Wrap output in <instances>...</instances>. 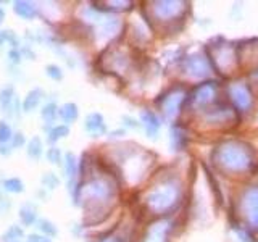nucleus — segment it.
Instances as JSON below:
<instances>
[{
    "instance_id": "f257e3e1",
    "label": "nucleus",
    "mask_w": 258,
    "mask_h": 242,
    "mask_svg": "<svg viewBox=\"0 0 258 242\" xmlns=\"http://www.w3.org/2000/svg\"><path fill=\"white\" fill-rule=\"evenodd\" d=\"M219 160L221 163L231 171H242L250 165V155L245 147L239 144H226L219 150Z\"/></svg>"
},
{
    "instance_id": "f03ea898",
    "label": "nucleus",
    "mask_w": 258,
    "mask_h": 242,
    "mask_svg": "<svg viewBox=\"0 0 258 242\" xmlns=\"http://www.w3.org/2000/svg\"><path fill=\"white\" fill-rule=\"evenodd\" d=\"M178 199H179V187L168 184V186H161L155 189L154 192H150L149 197H147V203H149V207L154 212L161 213L170 210L178 202Z\"/></svg>"
},
{
    "instance_id": "7ed1b4c3",
    "label": "nucleus",
    "mask_w": 258,
    "mask_h": 242,
    "mask_svg": "<svg viewBox=\"0 0 258 242\" xmlns=\"http://www.w3.org/2000/svg\"><path fill=\"white\" fill-rule=\"evenodd\" d=\"M79 199L82 201H107L112 197L113 187L105 180H94L79 189Z\"/></svg>"
},
{
    "instance_id": "20e7f679",
    "label": "nucleus",
    "mask_w": 258,
    "mask_h": 242,
    "mask_svg": "<svg viewBox=\"0 0 258 242\" xmlns=\"http://www.w3.org/2000/svg\"><path fill=\"white\" fill-rule=\"evenodd\" d=\"M186 71L192 78H205L210 75L208 60L203 55H191L186 60Z\"/></svg>"
},
{
    "instance_id": "39448f33",
    "label": "nucleus",
    "mask_w": 258,
    "mask_h": 242,
    "mask_svg": "<svg viewBox=\"0 0 258 242\" xmlns=\"http://www.w3.org/2000/svg\"><path fill=\"white\" fill-rule=\"evenodd\" d=\"M244 208L250 224L258 229V187H250L245 192Z\"/></svg>"
},
{
    "instance_id": "423d86ee",
    "label": "nucleus",
    "mask_w": 258,
    "mask_h": 242,
    "mask_svg": "<svg viewBox=\"0 0 258 242\" xmlns=\"http://www.w3.org/2000/svg\"><path fill=\"white\" fill-rule=\"evenodd\" d=\"M229 94H231V99H233L234 105L239 110H242V112L247 110L252 105L250 92H249V89L244 86V84H234V86H231Z\"/></svg>"
},
{
    "instance_id": "0eeeda50",
    "label": "nucleus",
    "mask_w": 258,
    "mask_h": 242,
    "mask_svg": "<svg viewBox=\"0 0 258 242\" xmlns=\"http://www.w3.org/2000/svg\"><path fill=\"white\" fill-rule=\"evenodd\" d=\"M84 128L89 134H92L94 138H99V136H103L107 133V126H105V120L100 113L94 112L89 113L84 121Z\"/></svg>"
},
{
    "instance_id": "6e6552de",
    "label": "nucleus",
    "mask_w": 258,
    "mask_h": 242,
    "mask_svg": "<svg viewBox=\"0 0 258 242\" xmlns=\"http://www.w3.org/2000/svg\"><path fill=\"white\" fill-rule=\"evenodd\" d=\"M140 120L145 128V134L149 136L150 139H157V136L160 133V126H161L159 117H157L154 112H150V110H142Z\"/></svg>"
},
{
    "instance_id": "1a4fd4ad",
    "label": "nucleus",
    "mask_w": 258,
    "mask_h": 242,
    "mask_svg": "<svg viewBox=\"0 0 258 242\" xmlns=\"http://www.w3.org/2000/svg\"><path fill=\"white\" fill-rule=\"evenodd\" d=\"M181 12H182V2H159V3H155L157 17H160L163 20L175 18Z\"/></svg>"
},
{
    "instance_id": "9d476101",
    "label": "nucleus",
    "mask_w": 258,
    "mask_h": 242,
    "mask_svg": "<svg viewBox=\"0 0 258 242\" xmlns=\"http://www.w3.org/2000/svg\"><path fill=\"white\" fill-rule=\"evenodd\" d=\"M182 99H184V94L175 91L171 92L170 96L165 99V102H163V113L166 115V118H175L179 108H181V103H182Z\"/></svg>"
},
{
    "instance_id": "9b49d317",
    "label": "nucleus",
    "mask_w": 258,
    "mask_h": 242,
    "mask_svg": "<svg viewBox=\"0 0 258 242\" xmlns=\"http://www.w3.org/2000/svg\"><path fill=\"white\" fill-rule=\"evenodd\" d=\"M215 92H217V82H205L202 86H198L196 89V97H194L196 105L203 107V105L210 103L213 101Z\"/></svg>"
},
{
    "instance_id": "f8f14e48",
    "label": "nucleus",
    "mask_w": 258,
    "mask_h": 242,
    "mask_svg": "<svg viewBox=\"0 0 258 242\" xmlns=\"http://www.w3.org/2000/svg\"><path fill=\"white\" fill-rule=\"evenodd\" d=\"M42 99H44V91H42L40 87L31 89V91L26 94V97L23 99V107H21V110H23L24 113H33L34 110L39 107Z\"/></svg>"
},
{
    "instance_id": "ddd939ff",
    "label": "nucleus",
    "mask_w": 258,
    "mask_h": 242,
    "mask_svg": "<svg viewBox=\"0 0 258 242\" xmlns=\"http://www.w3.org/2000/svg\"><path fill=\"white\" fill-rule=\"evenodd\" d=\"M13 10L23 20H34L38 17L36 5L33 2H26V0H17V2H13Z\"/></svg>"
},
{
    "instance_id": "4468645a",
    "label": "nucleus",
    "mask_w": 258,
    "mask_h": 242,
    "mask_svg": "<svg viewBox=\"0 0 258 242\" xmlns=\"http://www.w3.org/2000/svg\"><path fill=\"white\" fill-rule=\"evenodd\" d=\"M20 220H21V223H23V226H33L38 222V208H36V205L31 202H26L21 205Z\"/></svg>"
},
{
    "instance_id": "2eb2a0df",
    "label": "nucleus",
    "mask_w": 258,
    "mask_h": 242,
    "mask_svg": "<svg viewBox=\"0 0 258 242\" xmlns=\"http://www.w3.org/2000/svg\"><path fill=\"white\" fill-rule=\"evenodd\" d=\"M59 117L63 120V123L70 126L71 123H75V121L78 120V117H79V108H78L76 103L68 102L59 108Z\"/></svg>"
},
{
    "instance_id": "dca6fc26",
    "label": "nucleus",
    "mask_w": 258,
    "mask_h": 242,
    "mask_svg": "<svg viewBox=\"0 0 258 242\" xmlns=\"http://www.w3.org/2000/svg\"><path fill=\"white\" fill-rule=\"evenodd\" d=\"M184 147H186V133L175 124L170 131V149L173 152H179Z\"/></svg>"
},
{
    "instance_id": "f3484780",
    "label": "nucleus",
    "mask_w": 258,
    "mask_h": 242,
    "mask_svg": "<svg viewBox=\"0 0 258 242\" xmlns=\"http://www.w3.org/2000/svg\"><path fill=\"white\" fill-rule=\"evenodd\" d=\"M119 29V21L117 18H108L103 20V23L100 24V28L97 31V36L100 39H108L118 33Z\"/></svg>"
},
{
    "instance_id": "a211bd4d",
    "label": "nucleus",
    "mask_w": 258,
    "mask_h": 242,
    "mask_svg": "<svg viewBox=\"0 0 258 242\" xmlns=\"http://www.w3.org/2000/svg\"><path fill=\"white\" fill-rule=\"evenodd\" d=\"M63 171H65V176L66 180L73 182L75 181V178L78 175V160H76V155L71 154V152H68L65 154V163H63Z\"/></svg>"
},
{
    "instance_id": "6ab92c4d",
    "label": "nucleus",
    "mask_w": 258,
    "mask_h": 242,
    "mask_svg": "<svg viewBox=\"0 0 258 242\" xmlns=\"http://www.w3.org/2000/svg\"><path fill=\"white\" fill-rule=\"evenodd\" d=\"M26 154L34 160H39L42 157V154H44V144H42L39 136L31 138V141L28 142V145H26Z\"/></svg>"
},
{
    "instance_id": "aec40b11",
    "label": "nucleus",
    "mask_w": 258,
    "mask_h": 242,
    "mask_svg": "<svg viewBox=\"0 0 258 242\" xmlns=\"http://www.w3.org/2000/svg\"><path fill=\"white\" fill-rule=\"evenodd\" d=\"M70 136V126L68 124H59V126H52L49 129V134H47V141L49 144L54 145L55 142H59L60 139Z\"/></svg>"
},
{
    "instance_id": "412c9836",
    "label": "nucleus",
    "mask_w": 258,
    "mask_h": 242,
    "mask_svg": "<svg viewBox=\"0 0 258 242\" xmlns=\"http://www.w3.org/2000/svg\"><path fill=\"white\" fill-rule=\"evenodd\" d=\"M40 117L47 126H50L52 123H55L57 118H59V107H57L54 102L45 103L40 110Z\"/></svg>"
},
{
    "instance_id": "4be33fe9",
    "label": "nucleus",
    "mask_w": 258,
    "mask_h": 242,
    "mask_svg": "<svg viewBox=\"0 0 258 242\" xmlns=\"http://www.w3.org/2000/svg\"><path fill=\"white\" fill-rule=\"evenodd\" d=\"M166 233H168L166 223L154 224V228L149 231V238L145 239V242H165Z\"/></svg>"
},
{
    "instance_id": "5701e85b",
    "label": "nucleus",
    "mask_w": 258,
    "mask_h": 242,
    "mask_svg": "<svg viewBox=\"0 0 258 242\" xmlns=\"http://www.w3.org/2000/svg\"><path fill=\"white\" fill-rule=\"evenodd\" d=\"M36 226L39 228V231L47 238H55L57 234H59V229H57V226L49 222V220L45 218H39L38 222H36Z\"/></svg>"
},
{
    "instance_id": "b1692460",
    "label": "nucleus",
    "mask_w": 258,
    "mask_h": 242,
    "mask_svg": "<svg viewBox=\"0 0 258 242\" xmlns=\"http://www.w3.org/2000/svg\"><path fill=\"white\" fill-rule=\"evenodd\" d=\"M23 238H24L23 229H21L20 226L13 224V226H10L7 233H3L2 242H23Z\"/></svg>"
},
{
    "instance_id": "393cba45",
    "label": "nucleus",
    "mask_w": 258,
    "mask_h": 242,
    "mask_svg": "<svg viewBox=\"0 0 258 242\" xmlns=\"http://www.w3.org/2000/svg\"><path fill=\"white\" fill-rule=\"evenodd\" d=\"M15 89L13 87H5L0 91V110L5 113L8 110V107L12 105V102L15 101Z\"/></svg>"
},
{
    "instance_id": "a878e982",
    "label": "nucleus",
    "mask_w": 258,
    "mask_h": 242,
    "mask_svg": "<svg viewBox=\"0 0 258 242\" xmlns=\"http://www.w3.org/2000/svg\"><path fill=\"white\" fill-rule=\"evenodd\" d=\"M3 191L10 194H21L24 191V184L20 178H8L3 181Z\"/></svg>"
},
{
    "instance_id": "bb28decb",
    "label": "nucleus",
    "mask_w": 258,
    "mask_h": 242,
    "mask_svg": "<svg viewBox=\"0 0 258 242\" xmlns=\"http://www.w3.org/2000/svg\"><path fill=\"white\" fill-rule=\"evenodd\" d=\"M42 186H44L47 191H54L60 186V178L55 175V173H45L42 176Z\"/></svg>"
},
{
    "instance_id": "cd10ccee",
    "label": "nucleus",
    "mask_w": 258,
    "mask_h": 242,
    "mask_svg": "<svg viewBox=\"0 0 258 242\" xmlns=\"http://www.w3.org/2000/svg\"><path fill=\"white\" fill-rule=\"evenodd\" d=\"M13 129L7 121H0V144H10L13 139Z\"/></svg>"
},
{
    "instance_id": "c85d7f7f",
    "label": "nucleus",
    "mask_w": 258,
    "mask_h": 242,
    "mask_svg": "<svg viewBox=\"0 0 258 242\" xmlns=\"http://www.w3.org/2000/svg\"><path fill=\"white\" fill-rule=\"evenodd\" d=\"M45 75L50 78V80H54V81H61L63 80V71H61V68L59 65H47L45 66Z\"/></svg>"
},
{
    "instance_id": "c756f323",
    "label": "nucleus",
    "mask_w": 258,
    "mask_h": 242,
    "mask_svg": "<svg viewBox=\"0 0 258 242\" xmlns=\"http://www.w3.org/2000/svg\"><path fill=\"white\" fill-rule=\"evenodd\" d=\"M45 157H47V160L50 163H54V165H60L61 163V150L55 145H52L50 149L45 152Z\"/></svg>"
},
{
    "instance_id": "7c9ffc66",
    "label": "nucleus",
    "mask_w": 258,
    "mask_h": 242,
    "mask_svg": "<svg viewBox=\"0 0 258 242\" xmlns=\"http://www.w3.org/2000/svg\"><path fill=\"white\" fill-rule=\"evenodd\" d=\"M3 40L8 42L10 45H12V49H18L20 47V38L17 34H15V31H3Z\"/></svg>"
},
{
    "instance_id": "2f4dec72",
    "label": "nucleus",
    "mask_w": 258,
    "mask_h": 242,
    "mask_svg": "<svg viewBox=\"0 0 258 242\" xmlns=\"http://www.w3.org/2000/svg\"><path fill=\"white\" fill-rule=\"evenodd\" d=\"M20 112H21V110H20V99L15 97V101L12 102V105H10L8 110H7L5 113H7L10 118H15V120H17V118H20Z\"/></svg>"
},
{
    "instance_id": "473e14b6",
    "label": "nucleus",
    "mask_w": 258,
    "mask_h": 242,
    "mask_svg": "<svg viewBox=\"0 0 258 242\" xmlns=\"http://www.w3.org/2000/svg\"><path fill=\"white\" fill-rule=\"evenodd\" d=\"M24 144H26V139H24L23 133H15L12 142H10V147H12V149H20V147H23Z\"/></svg>"
},
{
    "instance_id": "72a5a7b5",
    "label": "nucleus",
    "mask_w": 258,
    "mask_h": 242,
    "mask_svg": "<svg viewBox=\"0 0 258 242\" xmlns=\"http://www.w3.org/2000/svg\"><path fill=\"white\" fill-rule=\"evenodd\" d=\"M121 120H123V123H124V126L126 128H131V129H139L140 128V123L136 118H131V117H128V115H123L121 117Z\"/></svg>"
},
{
    "instance_id": "f704fd0d",
    "label": "nucleus",
    "mask_w": 258,
    "mask_h": 242,
    "mask_svg": "<svg viewBox=\"0 0 258 242\" xmlns=\"http://www.w3.org/2000/svg\"><path fill=\"white\" fill-rule=\"evenodd\" d=\"M8 60H10V63H13V65H20L21 52L18 49H10L8 50Z\"/></svg>"
},
{
    "instance_id": "c9c22d12",
    "label": "nucleus",
    "mask_w": 258,
    "mask_h": 242,
    "mask_svg": "<svg viewBox=\"0 0 258 242\" xmlns=\"http://www.w3.org/2000/svg\"><path fill=\"white\" fill-rule=\"evenodd\" d=\"M26 242H54V241H52L50 238H47V236H44V234L34 233V234H29V236H28Z\"/></svg>"
},
{
    "instance_id": "e433bc0d",
    "label": "nucleus",
    "mask_w": 258,
    "mask_h": 242,
    "mask_svg": "<svg viewBox=\"0 0 258 242\" xmlns=\"http://www.w3.org/2000/svg\"><path fill=\"white\" fill-rule=\"evenodd\" d=\"M13 149L10 147V144H0V154L2 155H8Z\"/></svg>"
},
{
    "instance_id": "4c0bfd02",
    "label": "nucleus",
    "mask_w": 258,
    "mask_h": 242,
    "mask_svg": "<svg viewBox=\"0 0 258 242\" xmlns=\"http://www.w3.org/2000/svg\"><path fill=\"white\" fill-rule=\"evenodd\" d=\"M123 134H124V131H123V129L112 131V133H110V138H119V136H123Z\"/></svg>"
},
{
    "instance_id": "58836bf2",
    "label": "nucleus",
    "mask_w": 258,
    "mask_h": 242,
    "mask_svg": "<svg viewBox=\"0 0 258 242\" xmlns=\"http://www.w3.org/2000/svg\"><path fill=\"white\" fill-rule=\"evenodd\" d=\"M3 20H5V10L0 7V23H2Z\"/></svg>"
},
{
    "instance_id": "ea45409f",
    "label": "nucleus",
    "mask_w": 258,
    "mask_h": 242,
    "mask_svg": "<svg viewBox=\"0 0 258 242\" xmlns=\"http://www.w3.org/2000/svg\"><path fill=\"white\" fill-rule=\"evenodd\" d=\"M3 42H5V40H3V31H0V45H2Z\"/></svg>"
}]
</instances>
